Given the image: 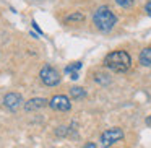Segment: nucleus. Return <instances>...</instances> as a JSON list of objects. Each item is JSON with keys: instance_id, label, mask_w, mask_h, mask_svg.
<instances>
[{"instance_id": "0eeeda50", "label": "nucleus", "mask_w": 151, "mask_h": 148, "mask_svg": "<svg viewBox=\"0 0 151 148\" xmlns=\"http://www.w3.org/2000/svg\"><path fill=\"white\" fill-rule=\"evenodd\" d=\"M47 104H49V101L46 98H33L24 103V109L26 111H37L41 108H46Z\"/></svg>"}, {"instance_id": "2eb2a0df", "label": "nucleus", "mask_w": 151, "mask_h": 148, "mask_svg": "<svg viewBox=\"0 0 151 148\" xmlns=\"http://www.w3.org/2000/svg\"><path fill=\"white\" fill-rule=\"evenodd\" d=\"M81 148H98V145L94 143V142H88L86 145H83Z\"/></svg>"}, {"instance_id": "9b49d317", "label": "nucleus", "mask_w": 151, "mask_h": 148, "mask_svg": "<svg viewBox=\"0 0 151 148\" xmlns=\"http://www.w3.org/2000/svg\"><path fill=\"white\" fill-rule=\"evenodd\" d=\"M83 20H85V15H83V13H78V12H76V13L68 15V17L65 18L67 23H70V21H83Z\"/></svg>"}, {"instance_id": "39448f33", "label": "nucleus", "mask_w": 151, "mask_h": 148, "mask_svg": "<svg viewBox=\"0 0 151 148\" xmlns=\"http://www.w3.org/2000/svg\"><path fill=\"white\" fill-rule=\"evenodd\" d=\"M49 108L54 109V111L59 112H67L72 109V103H70V98L65 95H55L49 99Z\"/></svg>"}, {"instance_id": "dca6fc26", "label": "nucleus", "mask_w": 151, "mask_h": 148, "mask_svg": "<svg viewBox=\"0 0 151 148\" xmlns=\"http://www.w3.org/2000/svg\"><path fill=\"white\" fill-rule=\"evenodd\" d=\"M146 124H148V125H151V116H150V117L146 119Z\"/></svg>"}, {"instance_id": "9d476101", "label": "nucleus", "mask_w": 151, "mask_h": 148, "mask_svg": "<svg viewBox=\"0 0 151 148\" xmlns=\"http://www.w3.org/2000/svg\"><path fill=\"white\" fill-rule=\"evenodd\" d=\"M70 96L73 99H83V98H86V90H83L81 86H73L70 90Z\"/></svg>"}, {"instance_id": "20e7f679", "label": "nucleus", "mask_w": 151, "mask_h": 148, "mask_svg": "<svg viewBox=\"0 0 151 148\" xmlns=\"http://www.w3.org/2000/svg\"><path fill=\"white\" fill-rule=\"evenodd\" d=\"M39 77H41V82L46 86H57L60 83V80H62L60 73L50 65H44L39 72Z\"/></svg>"}, {"instance_id": "f03ea898", "label": "nucleus", "mask_w": 151, "mask_h": 148, "mask_svg": "<svg viewBox=\"0 0 151 148\" xmlns=\"http://www.w3.org/2000/svg\"><path fill=\"white\" fill-rule=\"evenodd\" d=\"M93 23L99 31H111L117 23V17L112 13L109 7H99L93 15Z\"/></svg>"}, {"instance_id": "6e6552de", "label": "nucleus", "mask_w": 151, "mask_h": 148, "mask_svg": "<svg viewBox=\"0 0 151 148\" xmlns=\"http://www.w3.org/2000/svg\"><path fill=\"white\" fill-rule=\"evenodd\" d=\"M81 69V62H75V64H70V65L65 67V73H68L72 80L78 78V70Z\"/></svg>"}, {"instance_id": "7ed1b4c3", "label": "nucleus", "mask_w": 151, "mask_h": 148, "mask_svg": "<svg viewBox=\"0 0 151 148\" xmlns=\"http://www.w3.org/2000/svg\"><path fill=\"white\" fill-rule=\"evenodd\" d=\"M124 137H125V134H124V130H122L120 127H111V129H107V130H104L101 134L99 143H101L102 148H109L114 143L120 142Z\"/></svg>"}, {"instance_id": "1a4fd4ad", "label": "nucleus", "mask_w": 151, "mask_h": 148, "mask_svg": "<svg viewBox=\"0 0 151 148\" xmlns=\"http://www.w3.org/2000/svg\"><path fill=\"white\" fill-rule=\"evenodd\" d=\"M140 64L145 67H151V47H145L140 52Z\"/></svg>"}, {"instance_id": "ddd939ff", "label": "nucleus", "mask_w": 151, "mask_h": 148, "mask_svg": "<svg viewBox=\"0 0 151 148\" xmlns=\"http://www.w3.org/2000/svg\"><path fill=\"white\" fill-rule=\"evenodd\" d=\"M133 2H135V0H115V4H117L119 7H122V8L132 7V5H133Z\"/></svg>"}, {"instance_id": "4468645a", "label": "nucleus", "mask_w": 151, "mask_h": 148, "mask_svg": "<svg viewBox=\"0 0 151 148\" xmlns=\"http://www.w3.org/2000/svg\"><path fill=\"white\" fill-rule=\"evenodd\" d=\"M145 10H146L148 17H151V0H148V2H146V5H145Z\"/></svg>"}, {"instance_id": "423d86ee", "label": "nucleus", "mask_w": 151, "mask_h": 148, "mask_svg": "<svg viewBox=\"0 0 151 148\" xmlns=\"http://www.w3.org/2000/svg\"><path fill=\"white\" fill-rule=\"evenodd\" d=\"M21 104H23V96H21L20 93H8V95H5L4 106L7 109H10V111H17Z\"/></svg>"}, {"instance_id": "f257e3e1", "label": "nucleus", "mask_w": 151, "mask_h": 148, "mask_svg": "<svg viewBox=\"0 0 151 148\" xmlns=\"http://www.w3.org/2000/svg\"><path fill=\"white\" fill-rule=\"evenodd\" d=\"M104 65L115 73H125L132 67V57L127 51H114L104 57Z\"/></svg>"}, {"instance_id": "f8f14e48", "label": "nucleus", "mask_w": 151, "mask_h": 148, "mask_svg": "<svg viewBox=\"0 0 151 148\" xmlns=\"http://www.w3.org/2000/svg\"><path fill=\"white\" fill-rule=\"evenodd\" d=\"M96 82L102 83V85H107V83L111 82V78H109L107 75H104V73H98V75H96Z\"/></svg>"}]
</instances>
